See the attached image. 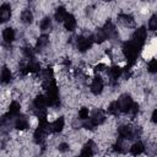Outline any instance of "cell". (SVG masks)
<instances>
[{
	"instance_id": "8992f818",
	"label": "cell",
	"mask_w": 157,
	"mask_h": 157,
	"mask_svg": "<svg viewBox=\"0 0 157 157\" xmlns=\"http://www.w3.org/2000/svg\"><path fill=\"white\" fill-rule=\"evenodd\" d=\"M64 125H65V120H64V118H63V117L56 118L53 123L49 124V126H48V131L50 130L52 132H60V131L63 130Z\"/></svg>"
},
{
	"instance_id": "83f0119b",
	"label": "cell",
	"mask_w": 157,
	"mask_h": 157,
	"mask_svg": "<svg viewBox=\"0 0 157 157\" xmlns=\"http://www.w3.org/2000/svg\"><path fill=\"white\" fill-rule=\"evenodd\" d=\"M23 54L27 59H34V50L31 48V47H25L23 48Z\"/></svg>"
},
{
	"instance_id": "f1b7e54d",
	"label": "cell",
	"mask_w": 157,
	"mask_h": 157,
	"mask_svg": "<svg viewBox=\"0 0 157 157\" xmlns=\"http://www.w3.org/2000/svg\"><path fill=\"white\" fill-rule=\"evenodd\" d=\"M88 115H90V110H88V108H81L80 110H78V119L80 120H85V119H87L88 118Z\"/></svg>"
},
{
	"instance_id": "44dd1931",
	"label": "cell",
	"mask_w": 157,
	"mask_h": 157,
	"mask_svg": "<svg viewBox=\"0 0 157 157\" xmlns=\"http://www.w3.org/2000/svg\"><path fill=\"white\" fill-rule=\"evenodd\" d=\"M144 150H145L144 144H142V142H140V141H137V142H135V144L130 147V153L136 156V155L142 153V152H144Z\"/></svg>"
},
{
	"instance_id": "5bb4252c",
	"label": "cell",
	"mask_w": 157,
	"mask_h": 157,
	"mask_svg": "<svg viewBox=\"0 0 157 157\" xmlns=\"http://www.w3.org/2000/svg\"><path fill=\"white\" fill-rule=\"evenodd\" d=\"M96 147V145H94V142L92 141V140H88L87 142H86V145L83 146V148H82V151H81V155L82 156H92L94 152H93V148Z\"/></svg>"
},
{
	"instance_id": "ac0fdd59",
	"label": "cell",
	"mask_w": 157,
	"mask_h": 157,
	"mask_svg": "<svg viewBox=\"0 0 157 157\" xmlns=\"http://www.w3.org/2000/svg\"><path fill=\"white\" fill-rule=\"evenodd\" d=\"M119 18V22H121L124 26H132L134 25V18L131 15H128V13H120L118 16Z\"/></svg>"
},
{
	"instance_id": "3957f363",
	"label": "cell",
	"mask_w": 157,
	"mask_h": 157,
	"mask_svg": "<svg viewBox=\"0 0 157 157\" xmlns=\"http://www.w3.org/2000/svg\"><path fill=\"white\" fill-rule=\"evenodd\" d=\"M92 43H93V36L92 37H83V36H80L77 37L76 39V45H77V49L80 52H86L91 47H92Z\"/></svg>"
},
{
	"instance_id": "ffe728a7",
	"label": "cell",
	"mask_w": 157,
	"mask_h": 157,
	"mask_svg": "<svg viewBox=\"0 0 157 157\" xmlns=\"http://www.w3.org/2000/svg\"><path fill=\"white\" fill-rule=\"evenodd\" d=\"M11 78H12V74H11L10 69H7V67H2V70H1V82H2L4 85L10 83Z\"/></svg>"
},
{
	"instance_id": "8fae6325",
	"label": "cell",
	"mask_w": 157,
	"mask_h": 157,
	"mask_svg": "<svg viewBox=\"0 0 157 157\" xmlns=\"http://www.w3.org/2000/svg\"><path fill=\"white\" fill-rule=\"evenodd\" d=\"M28 125H29V121H28V119L26 117H23V115H21V117L17 115L16 117V119H15V128L16 129L25 130V129L28 128Z\"/></svg>"
},
{
	"instance_id": "6da1fadb",
	"label": "cell",
	"mask_w": 157,
	"mask_h": 157,
	"mask_svg": "<svg viewBox=\"0 0 157 157\" xmlns=\"http://www.w3.org/2000/svg\"><path fill=\"white\" fill-rule=\"evenodd\" d=\"M139 50H140V45L137 43H135L134 40H129L125 42L123 45V54L128 60L129 65H132L136 61V58L139 55Z\"/></svg>"
},
{
	"instance_id": "30bf717a",
	"label": "cell",
	"mask_w": 157,
	"mask_h": 157,
	"mask_svg": "<svg viewBox=\"0 0 157 157\" xmlns=\"http://www.w3.org/2000/svg\"><path fill=\"white\" fill-rule=\"evenodd\" d=\"M20 110H21V105H20V103L16 102V101L11 102L10 105H9V113H7V115L10 117L9 119H13V118H16V117L18 115Z\"/></svg>"
},
{
	"instance_id": "7402d4cb",
	"label": "cell",
	"mask_w": 157,
	"mask_h": 157,
	"mask_svg": "<svg viewBox=\"0 0 157 157\" xmlns=\"http://www.w3.org/2000/svg\"><path fill=\"white\" fill-rule=\"evenodd\" d=\"M27 70H28V72H38L40 70V65L34 59H31L27 63Z\"/></svg>"
},
{
	"instance_id": "cb8c5ba5",
	"label": "cell",
	"mask_w": 157,
	"mask_h": 157,
	"mask_svg": "<svg viewBox=\"0 0 157 157\" xmlns=\"http://www.w3.org/2000/svg\"><path fill=\"white\" fill-rule=\"evenodd\" d=\"M109 76L113 80H118L121 76V69L119 66H113L109 69Z\"/></svg>"
},
{
	"instance_id": "9a60e30c",
	"label": "cell",
	"mask_w": 157,
	"mask_h": 157,
	"mask_svg": "<svg viewBox=\"0 0 157 157\" xmlns=\"http://www.w3.org/2000/svg\"><path fill=\"white\" fill-rule=\"evenodd\" d=\"M2 38H4V42L5 43H9L10 44L15 39V31L12 28H10V27L5 28L4 32H2Z\"/></svg>"
},
{
	"instance_id": "7a4b0ae2",
	"label": "cell",
	"mask_w": 157,
	"mask_h": 157,
	"mask_svg": "<svg viewBox=\"0 0 157 157\" xmlns=\"http://www.w3.org/2000/svg\"><path fill=\"white\" fill-rule=\"evenodd\" d=\"M118 105H119V109H120V113H129L134 102L131 99V97L129 94H123L118 98Z\"/></svg>"
},
{
	"instance_id": "7c38bea8",
	"label": "cell",
	"mask_w": 157,
	"mask_h": 157,
	"mask_svg": "<svg viewBox=\"0 0 157 157\" xmlns=\"http://www.w3.org/2000/svg\"><path fill=\"white\" fill-rule=\"evenodd\" d=\"M76 25H77V22H76V18L74 15H67L66 18L64 20V27H65V29H67L70 32L76 28Z\"/></svg>"
},
{
	"instance_id": "f546056e",
	"label": "cell",
	"mask_w": 157,
	"mask_h": 157,
	"mask_svg": "<svg viewBox=\"0 0 157 157\" xmlns=\"http://www.w3.org/2000/svg\"><path fill=\"white\" fill-rule=\"evenodd\" d=\"M58 150H59L60 152H66V151L69 150V145L65 144V142H63V144H60V145L58 146Z\"/></svg>"
},
{
	"instance_id": "52a82bcc",
	"label": "cell",
	"mask_w": 157,
	"mask_h": 157,
	"mask_svg": "<svg viewBox=\"0 0 157 157\" xmlns=\"http://www.w3.org/2000/svg\"><path fill=\"white\" fill-rule=\"evenodd\" d=\"M90 119L92 120V123H93L96 126H98V125H101V124L105 120V114H104L103 110L97 109V110H94V112L92 113V115L90 117Z\"/></svg>"
},
{
	"instance_id": "4dcf8cb0",
	"label": "cell",
	"mask_w": 157,
	"mask_h": 157,
	"mask_svg": "<svg viewBox=\"0 0 157 157\" xmlns=\"http://www.w3.org/2000/svg\"><path fill=\"white\" fill-rule=\"evenodd\" d=\"M151 120H152V123L157 124V109L153 110V113H152V115H151Z\"/></svg>"
},
{
	"instance_id": "4fadbf2b",
	"label": "cell",
	"mask_w": 157,
	"mask_h": 157,
	"mask_svg": "<svg viewBox=\"0 0 157 157\" xmlns=\"http://www.w3.org/2000/svg\"><path fill=\"white\" fill-rule=\"evenodd\" d=\"M48 43H49V37L45 36V34H43V36H40V37L37 39L36 49H37L38 52H42V50L48 45Z\"/></svg>"
},
{
	"instance_id": "5b68a950",
	"label": "cell",
	"mask_w": 157,
	"mask_h": 157,
	"mask_svg": "<svg viewBox=\"0 0 157 157\" xmlns=\"http://www.w3.org/2000/svg\"><path fill=\"white\" fill-rule=\"evenodd\" d=\"M103 80L99 76H96L91 82V92L93 94H99L103 91Z\"/></svg>"
},
{
	"instance_id": "ba28073f",
	"label": "cell",
	"mask_w": 157,
	"mask_h": 157,
	"mask_svg": "<svg viewBox=\"0 0 157 157\" xmlns=\"http://www.w3.org/2000/svg\"><path fill=\"white\" fill-rule=\"evenodd\" d=\"M47 105H48V99H47V96L39 94V96H37V97L34 98V101H33V107H34L37 110L44 109Z\"/></svg>"
},
{
	"instance_id": "277c9868",
	"label": "cell",
	"mask_w": 157,
	"mask_h": 157,
	"mask_svg": "<svg viewBox=\"0 0 157 157\" xmlns=\"http://www.w3.org/2000/svg\"><path fill=\"white\" fill-rule=\"evenodd\" d=\"M146 37H147V31H146V28L140 27V28L135 29V32H134V34H132V40H134L135 43H137V44L141 47V45L145 43Z\"/></svg>"
},
{
	"instance_id": "d4e9b609",
	"label": "cell",
	"mask_w": 157,
	"mask_h": 157,
	"mask_svg": "<svg viewBox=\"0 0 157 157\" xmlns=\"http://www.w3.org/2000/svg\"><path fill=\"white\" fill-rule=\"evenodd\" d=\"M108 113L112 114V115H118V114L120 113V109H119V105H118V102H117V101H114V102H112V103L109 104V107H108Z\"/></svg>"
},
{
	"instance_id": "2e32d148",
	"label": "cell",
	"mask_w": 157,
	"mask_h": 157,
	"mask_svg": "<svg viewBox=\"0 0 157 157\" xmlns=\"http://www.w3.org/2000/svg\"><path fill=\"white\" fill-rule=\"evenodd\" d=\"M67 15H69V13H67L66 9H65V7H63V6H60V7H58V9H56L54 17H55V20H56L58 22H64V20L66 18V16H67Z\"/></svg>"
},
{
	"instance_id": "603a6c76",
	"label": "cell",
	"mask_w": 157,
	"mask_h": 157,
	"mask_svg": "<svg viewBox=\"0 0 157 157\" xmlns=\"http://www.w3.org/2000/svg\"><path fill=\"white\" fill-rule=\"evenodd\" d=\"M39 28H40L43 32L49 31V29L52 28V20H50V17H44V18L39 22Z\"/></svg>"
},
{
	"instance_id": "484cf974",
	"label": "cell",
	"mask_w": 157,
	"mask_h": 157,
	"mask_svg": "<svg viewBox=\"0 0 157 157\" xmlns=\"http://www.w3.org/2000/svg\"><path fill=\"white\" fill-rule=\"evenodd\" d=\"M147 71L151 72V74H156L157 72V60L156 59H152L148 61L147 64Z\"/></svg>"
},
{
	"instance_id": "4316f807",
	"label": "cell",
	"mask_w": 157,
	"mask_h": 157,
	"mask_svg": "<svg viewBox=\"0 0 157 157\" xmlns=\"http://www.w3.org/2000/svg\"><path fill=\"white\" fill-rule=\"evenodd\" d=\"M148 29L150 31H157V15H153L148 20Z\"/></svg>"
},
{
	"instance_id": "d6986e66",
	"label": "cell",
	"mask_w": 157,
	"mask_h": 157,
	"mask_svg": "<svg viewBox=\"0 0 157 157\" xmlns=\"http://www.w3.org/2000/svg\"><path fill=\"white\" fill-rule=\"evenodd\" d=\"M21 21L26 25H29L33 22V13L31 12V10H23L21 12Z\"/></svg>"
},
{
	"instance_id": "9c48e42d",
	"label": "cell",
	"mask_w": 157,
	"mask_h": 157,
	"mask_svg": "<svg viewBox=\"0 0 157 157\" xmlns=\"http://www.w3.org/2000/svg\"><path fill=\"white\" fill-rule=\"evenodd\" d=\"M10 16H11V7L9 4H2L1 7H0V18H1V22H6L10 20Z\"/></svg>"
},
{
	"instance_id": "e0dca14e",
	"label": "cell",
	"mask_w": 157,
	"mask_h": 157,
	"mask_svg": "<svg viewBox=\"0 0 157 157\" xmlns=\"http://www.w3.org/2000/svg\"><path fill=\"white\" fill-rule=\"evenodd\" d=\"M93 39L98 43H103L105 39H108V36H107V33L104 32L103 28H98L93 34Z\"/></svg>"
}]
</instances>
